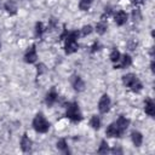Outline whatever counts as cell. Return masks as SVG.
Returning <instances> with one entry per match:
<instances>
[{
    "label": "cell",
    "instance_id": "cell-5",
    "mask_svg": "<svg viewBox=\"0 0 155 155\" xmlns=\"http://www.w3.org/2000/svg\"><path fill=\"white\" fill-rule=\"evenodd\" d=\"M110 104H111V101L109 98L108 94H103L98 102V110L102 113V114H105L109 111L110 109Z\"/></svg>",
    "mask_w": 155,
    "mask_h": 155
},
{
    "label": "cell",
    "instance_id": "cell-30",
    "mask_svg": "<svg viewBox=\"0 0 155 155\" xmlns=\"http://www.w3.org/2000/svg\"><path fill=\"white\" fill-rule=\"evenodd\" d=\"M111 153H113V154H122V149H121L120 147H114V148L111 149Z\"/></svg>",
    "mask_w": 155,
    "mask_h": 155
},
{
    "label": "cell",
    "instance_id": "cell-20",
    "mask_svg": "<svg viewBox=\"0 0 155 155\" xmlns=\"http://www.w3.org/2000/svg\"><path fill=\"white\" fill-rule=\"evenodd\" d=\"M90 125H91L92 128L98 130V128L101 127V119H99V116L92 115V117H91V120H90Z\"/></svg>",
    "mask_w": 155,
    "mask_h": 155
},
{
    "label": "cell",
    "instance_id": "cell-23",
    "mask_svg": "<svg viewBox=\"0 0 155 155\" xmlns=\"http://www.w3.org/2000/svg\"><path fill=\"white\" fill-rule=\"evenodd\" d=\"M98 154H107L108 151H109V147H108V143H107V140H102L101 142V145H99V148H98Z\"/></svg>",
    "mask_w": 155,
    "mask_h": 155
},
{
    "label": "cell",
    "instance_id": "cell-16",
    "mask_svg": "<svg viewBox=\"0 0 155 155\" xmlns=\"http://www.w3.org/2000/svg\"><path fill=\"white\" fill-rule=\"evenodd\" d=\"M116 125L119 126V128H120L122 132H125V131L127 130V127L130 126V120H128L127 117H125V116H120V117L116 120Z\"/></svg>",
    "mask_w": 155,
    "mask_h": 155
},
{
    "label": "cell",
    "instance_id": "cell-15",
    "mask_svg": "<svg viewBox=\"0 0 155 155\" xmlns=\"http://www.w3.org/2000/svg\"><path fill=\"white\" fill-rule=\"evenodd\" d=\"M131 139H132V143L134 144V147H140L143 143V136L138 131H133L131 133Z\"/></svg>",
    "mask_w": 155,
    "mask_h": 155
},
{
    "label": "cell",
    "instance_id": "cell-2",
    "mask_svg": "<svg viewBox=\"0 0 155 155\" xmlns=\"http://www.w3.org/2000/svg\"><path fill=\"white\" fill-rule=\"evenodd\" d=\"M122 82L126 87H130L133 92H140L142 88H143V85L139 81V79L137 78V75H134L132 73L124 75L122 76Z\"/></svg>",
    "mask_w": 155,
    "mask_h": 155
},
{
    "label": "cell",
    "instance_id": "cell-11",
    "mask_svg": "<svg viewBox=\"0 0 155 155\" xmlns=\"http://www.w3.org/2000/svg\"><path fill=\"white\" fill-rule=\"evenodd\" d=\"M57 99H58V93H57V91H56L54 88H51V91L46 94L45 103H46L48 107H51V105H53V104L57 102Z\"/></svg>",
    "mask_w": 155,
    "mask_h": 155
},
{
    "label": "cell",
    "instance_id": "cell-4",
    "mask_svg": "<svg viewBox=\"0 0 155 155\" xmlns=\"http://www.w3.org/2000/svg\"><path fill=\"white\" fill-rule=\"evenodd\" d=\"M65 115H67V117H68V119H70V120H71V121H74V122H79V121H81V119H82L81 111H80L79 105H78V103H76V102L68 103Z\"/></svg>",
    "mask_w": 155,
    "mask_h": 155
},
{
    "label": "cell",
    "instance_id": "cell-25",
    "mask_svg": "<svg viewBox=\"0 0 155 155\" xmlns=\"http://www.w3.org/2000/svg\"><path fill=\"white\" fill-rule=\"evenodd\" d=\"M132 19L136 22H139L140 19H142V13H140V11L138 10V8H136V10H133L132 11Z\"/></svg>",
    "mask_w": 155,
    "mask_h": 155
},
{
    "label": "cell",
    "instance_id": "cell-12",
    "mask_svg": "<svg viewBox=\"0 0 155 155\" xmlns=\"http://www.w3.org/2000/svg\"><path fill=\"white\" fill-rule=\"evenodd\" d=\"M21 149L24 153H28L31 149V140L29 139V137L27 136V133L23 134L22 139H21Z\"/></svg>",
    "mask_w": 155,
    "mask_h": 155
},
{
    "label": "cell",
    "instance_id": "cell-29",
    "mask_svg": "<svg viewBox=\"0 0 155 155\" xmlns=\"http://www.w3.org/2000/svg\"><path fill=\"white\" fill-rule=\"evenodd\" d=\"M127 46H128V48H130V50H134V48L137 47V41H134V40H131V41H128Z\"/></svg>",
    "mask_w": 155,
    "mask_h": 155
},
{
    "label": "cell",
    "instance_id": "cell-31",
    "mask_svg": "<svg viewBox=\"0 0 155 155\" xmlns=\"http://www.w3.org/2000/svg\"><path fill=\"white\" fill-rule=\"evenodd\" d=\"M99 47H101V45H99V42H94L93 44V46H92V50H91V52H96V51H98L99 50Z\"/></svg>",
    "mask_w": 155,
    "mask_h": 155
},
{
    "label": "cell",
    "instance_id": "cell-26",
    "mask_svg": "<svg viewBox=\"0 0 155 155\" xmlns=\"http://www.w3.org/2000/svg\"><path fill=\"white\" fill-rule=\"evenodd\" d=\"M111 15H113V8H111V7H109V6H108V7H105V8H104V13H103V16H102V21H104V18H105V17L108 18V17H109V16H111Z\"/></svg>",
    "mask_w": 155,
    "mask_h": 155
},
{
    "label": "cell",
    "instance_id": "cell-7",
    "mask_svg": "<svg viewBox=\"0 0 155 155\" xmlns=\"http://www.w3.org/2000/svg\"><path fill=\"white\" fill-rule=\"evenodd\" d=\"M36 58H38L36 46H35V45H31V46L27 50V52L24 53V62L31 64V63H35V62H36Z\"/></svg>",
    "mask_w": 155,
    "mask_h": 155
},
{
    "label": "cell",
    "instance_id": "cell-14",
    "mask_svg": "<svg viewBox=\"0 0 155 155\" xmlns=\"http://www.w3.org/2000/svg\"><path fill=\"white\" fill-rule=\"evenodd\" d=\"M144 110H145V114H148L149 116H154V115H155V104H154L153 99L148 98V99L145 101Z\"/></svg>",
    "mask_w": 155,
    "mask_h": 155
},
{
    "label": "cell",
    "instance_id": "cell-8",
    "mask_svg": "<svg viewBox=\"0 0 155 155\" xmlns=\"http://www.w3.org/2000/svg\"><path fill=\"white\" fill-rule=\"evenodd\" d=\"M70 82H71V86L74 87L75 91L81 92V91L85 90V82L79 75H73L71 79H70Z\"/></svg>",
    "mask_w": 155,
    "mask_h": 155
},
{
    "label": "cell",
    "instance_id": "cell-3",
    "mask_svg": "<svg viewBox=\"0 0 155 155\" xmlns=\"http://www.w3.org/2000/svg\"><path fill=\"white\" fill-rule=\"evenodd\" d=\"M33 127L39 133H46L50 128V122L46 120L42 113H38L33 119Z\"/></svg>",
    "mask_w": 155,
    "mask_h": 155
},
{
    "label": "cell",
    "instance_id": "cell-21",
    "mask_svg": "<svg viewBox=\"0 0 155 155\" xmlns=\"http://www.w3.org/2000/svg\"><path fill=\"white\" fill-rule=\"evenodd\" d=\"M92 1H93V0H80V1H79V8H80L81 11H87V10L90 8Z\"/></svg>",
    "mask_w": 155,
    "mask_h": 155
},
{
    "label": "cell",
    "instance_id": "cell-27",
    "mask_svg": "<svg viewBox=\"0 0 155 155\" xmlns=\"http://www.w3.org/2000/svg\"><path fill=\"white\" fill-rule=\"evenodd\" d=\"M56 24H57V19H56V18H51V19L48 21V27H47V29L52 30V29L56 27Z\"/></svg>",
    "mask_w": 155,
    "mask_h": 155
},
{
    "label": "cell",
    "instance_id": "cell-1",
    "mask_svg": "<svg viewBox=\"0 0 155 155\" xmlns=\"http://www.w3.org/2000/svg\"><path fill=\"white\" fill-rule=\"evenodd\" d=\"M80 33L78 30L74 31H69L67 34L65 39V45H64V50L67 54H71L74 52H76L79 50V45H78V38H79Z\"/></svg>",
    "mask_w": 155,
    "mask_h": 155
},
{
    "label": "cell",
    "instance_id": "cell-10",
    "mask_svg": "<svg viewBox=\"0 0 155 155\" xmlns=\"http://www.w3.org/2000/svg\"><path fill=\"white\" fill-rule=\"evenodd\" d=\"M127 18H128V16H127V13L125 12V11H117L115 15H114V21H115V23L117 24V25H124V24H126V22H127Z\"/></svg>",
    "mask_w": 155,
    "mask_h": 155
},
{
    "label": "cell",
    "instance_id": "cell-17",
    "mask_svg": "<svg viewBox=\"0 0 155 155\" xmlns=\"http://www.w3.org/2000/svg\"><path fill=\"white\" fill-rule=\"evenodd\" d=\"M108 29V24L104 22V21H101L96 24V31L99 34V35H103Z\"/></svg>",
    "mask_w": 155,
    "mask_h": 155
},
{
    "label": "cell",
    "instance_id": "cell-33",
    "mask_svg": "<svg viewBox=\"0 0 155 155\" xmlns=\"http://www.w3.org/2000/svg\"><path fill=\"white\" fill-rule=\"evenodd\" d=\"M0 48H1V42H0Z\"/></svg>",
    "mask_w": 155,
    "mask_h": 155
},
{
    "label": "cell",
    "instance_id": "cell-19",
    "mask_svg": "<svg viewBox=\"0 0 155 155\" xmlns=\"http://www.w3.org/2000/svg\"><path fill=\"white\" fill-rule=\"evenodd\" d=\"M120 57H121V53L119 52V50L113 48V50H111V52H110V54H109L110 61H111L113 63H117V62L120 61Z\"/></svg>",
    "mask_w": 155,
    "mask_h": 155
},
{
    "label": "cell",
    "instance_id": "cell-6",
    "mask_svg": "<svg viewBox=\"0 0 155 155\" xmlns=\"http://www.w3.org/2000/svg\"><path fill=\"white\" fill-rule=\"evenodd\" d=\"M105 134L108 136V137H110V138H119V137H121L122 134H124V132L119 128V126L116 125V122H113V124H110L108 127H107V130H105Z\"/></svg>",
    "mask_w": 155,
    "mask_h": 155
},
{
    "label": "cell",
    "instance_id": "cell-28",
    "mask_svg": "<svg viewBox=\"0 0 155 155\" xmlns=\"http://www.w3.org/2000/svg\"><path fill=\"white\" fill-rule=\"evenodd\" d=\"M38 74L39 75H41L42 73H45L46 71V68H45V64H42V63H40V64H38Z\"/></svg>",
    "mask_w": 155,
    "mask_h": 155
},
{
    "label": "cell",
    "instance_id": "cell-9",
    "mask_svg": "<svg viewBox=\"0 0 155 155\" xmlns=\"http://www.w3.org/2000/svg\"><path fill=\"white\" fill-rule=\"evenodd\" d=\"M120 63L119 64H115V69H124V68H127V67H130L131 64H132V58H131V56L130 54H127V53H125L122 57H120V61H119Z\"/></svg>",
    "mask_w": 155,
    "mask_h": 155
},
{
    "label": "cell",
    "instance_id": "cell-32",
    "mask_svg": "<svg viewBox=\"0 0 155 155\" xmlns=\"http://www.w3.org/2000/svg\"><path fill=\"white\" fill-rule=\"evenodd\" d=\"M133 1V4H136V5H142L143 2H144V0H132Z\"/></svg>",
    "mask_w": 155,
    "mask_h": 155
},
{
    "label": "cell",
    "instance_id": "cell-18",
    "mask_svg": "<svg viewBox=\"0 0 155 155\" xmlns=\"http://www.w3.org/2000/svg\"><path fill=\"white\" fill-rule=\"evenodd\" d=\"M57 148L58 150H61L62 153H65V154H69V149H68V144H67V140L65 139H59L57 142Z\"/></svg>",
    "mask_w": 155,
    "mask_h": 155
},
{
    "label": "cell",
    "instance_id": "cell-13",
    "mask_svg": "<svg viewBox=\"0 0 155 155\" xmlns=\"http://www.w3.org/2000/svg\"><path fill=\"white\" fill-rule=\"evenodd\" d=\"M4 8H5V11H6L8 15H11V16L17 13V5H16V2L12 1V0L6 1L5 5H4Z\"/></svg>",
    "mask_w": 155,
    "mask_h": 155
},
{
    "label": "cell",
    "instance_id": "cell-24",
    "mask_svg": "<svg viewBox=\"0 0 155 155\" xmlns=\"http://www.w3.org/2000/svg\"><path fill=\"white\" fill-rule=\"evenodd\" d=\"M80 35L81 36H86V35H90L92 33V27L91 25H84L81 29H80Z\"/></svg>",
    "mask_w": 155,
    "mask_h": 155
},
{
    "label": "cell",
    "instance_id": "cell-22",
    "mask_svg": "<svg viewBox=\"0 0 155 155\" xmlns=\"http://www.w3.org/2000/svg\"><path fill=\"white\" fill-rule=\"evenodd\" d=\"M44 31H45L44 24H42L41 22H38V23L35 24V35H36L38 38H40V36L44 34Z\"/></svg>",
    "mask_w": 155,
    "mask_h": 155
}]
</instances>
